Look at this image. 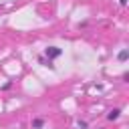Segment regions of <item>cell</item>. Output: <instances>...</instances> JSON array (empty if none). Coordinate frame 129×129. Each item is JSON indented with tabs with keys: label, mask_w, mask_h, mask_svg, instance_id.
Segmentation results:
<instances>
[{
	"label": "cell",
	"mask_w": 129,
	"mask_h": 129,
	"mask_svg": "<svg viewBox=\"0 0 129 129\" xmlns=\"http://www.w3.org/2000/svg\"><path fill=\"white\" fill-rule=\"evenodd\" d=\"M10 87H12V81H8V83H4V85H2V89H4V91H8Z\"/></svg>",
	"instance_id": "cell-7"
},
{
	"label": "cell",
	"mask_w": 129,
	"mask_h": 129,
	"mask_svg": "<svg viewBox=\"0 0 129 129\" xmlns=\"http://www.w3.org/2000/svg\"><path fill=\"white\" fill-rule=\"evenodd\" d=\"M117 58H119L121 62H125V60L129 58V50H127V48H123V50H119V54H117Z\"/></svg>",
	"instance_id": "cell-4"
},
{
	"label": "cell",
	"mask_w": 129,
	"mask_h": 129,
	"mask_svg": "<svg viewBox=\"0 0 129 129\" xmlns=\"http://www.w3.org/2000/svg\"><path fill=\"white\" fill-rule=\"evenodd\" d=\"M38 62H40V64H44V67H48L50 71L54 69V64H52V60H48V58H46L44 54H40V56H38Z\"/></svg>",
	"instance_id": "cell-3"
},
{
	"label": "cell",
	"mask_w": 129,
	"mask_h": 129,
	"mask_svg": "<svg viewBox=\"0 0 129 129\" xmlns=\"http://www.w3.org/2000/svg\"><path fill=\"white\" fill-rule=\"evenodd\" d=\"M62 54V48H58V46H46L44 48V56L48 58V60H54V58H58Z\"/></svg>",
	"instance_id": "cell-1"
},
{
	"label": "cell",
	"mask_w": 129,
	"mask_h": 129,
	"mask_svg": "<svg viewBox=\"0 0 129 129\" xmlns=\"http://www.w3.org/2000/svg\"><path fill=\"white\" fill-rule=\"evenodd\" d=\"M77 127H79V129H87V121L79 119V121H77Z\"/></svg>",
	"instance_id": "cell-6"
},
{
	"label": "cell",
	"mask_w": 129,
	"mask_h": 129,
	"mask_svg": "<svg viewBox=\"0 0 129 129\" xmlns=\"http://www.w3.org/2000/svg\"><path fill=\"white\" fill-rule=\"evenodd\" d=\"M119 4H121V6H125V4H127V0H119Z\"/></svg>",
	"instance_id": "cell-8"
},
{
	"label": "cell",
	"mask_w": 129,
	"mask_h": 129,
	"mask_svg": "<svg viewBox=\"0 0 129 129\" xmlns=\"http://www.w3.org/2000/svg\"><path fill=\"white\" fill-rule=\"evenodd\" d=\"M44 125V119H40V117H36V119H32V129H40Z\"/></svg>",
	"instance_id": "cell-5"
},
{
	"label": "cell",
	"mask_w": 129,
	"mask_h": 129,
	"mask_svg": "<svg viewBox=\"0 0 129 129\" xmlns=\"http://www.w3.org/2000/svg\"><path fill=\"white\" fill-rule=\"evenodd\" d=\"M119 115H121V109H111V111L107 113V119H109V121H117Z\"/></svg>",
	"instance_id": "cell-2"
}]
</instances>
